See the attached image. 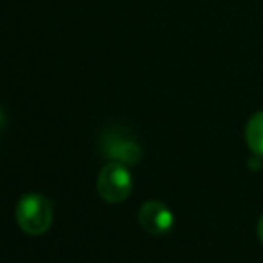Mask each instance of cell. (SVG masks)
Returning <instances> with one entry per match:
<instances>
[{
	"mask_svg": "<svg viewBox=\"0 0 263 263\" xmlns=\"http://www.w3.org/2000/svg\"><path fill=\"white\" fill-rule=\"evenodd\" d=\"M246 142L256 156L263 158V111H258L249 118L246 125Z\"/></svg>",
	"mask_w": 263,
	"mask_h": 263,
	"instance_id": "5b68a950",
	"label": "cell"
},
{
	"mask_svg": "<svg viewBox=\"0 0 263 263\" xmlns=\"http://www.w3.org/2000/svg\"><path fill=\"white\" fill-rule=\"evenodd\" d=\"M16 224L25 235L40 236L47 233L52 226L54 210L50 201L42 194H24L14 208Z\"/></svg>",
	"mask_w": 263,
	"mask_h": 263,
	"instance_id": "6da1fadb",
	"label": "cell"
},
{
	"mask_svg": "<svg viewBox=\"0 0 263 263\" xmlns=\"http://www.w3.org/2000/svg\"><path fill=\"white\" fill-rule=\"evenodd\" d=\"M256 233H258V238H260V242L263 243V213H261L260 220H258V228H256Z\"/></svg>",
	"mask_w": 263,
	"mask_h": 263,
	"instance_id": "8992f818",
	"label": "cell"
},
{
	"mask_svg": "<svg viewBox=\"0 0 263 263\" xmlns=\"http://www.w3.org/2000/svg\"><path fill=\"white\" fill-rule=\"evenodd\" d=\"M102 156L109 161L133 166L142 159V147L136 138L124 127H109L99 138Z\"/></svg>",
	"mask_w": 263,
	"mask_h": 263,
	"instance_id": "7a4b0ae2",
	"label": "cell"
},
{
	"mask_svg": "<svg viewBox=\"0 0 263 263\" xmlns=\"http://www.w3.org/2000/svg\"><path fill=\"white\" fill-rule=\"evenodd\" d=\"M4 127H6V113H4L2 107H0V133L4 131Z\"/></svg>",
	"mask_w": 263,
	"mask_h": 263,
	"instance_id": "52a82bcc",
	"label": "cell"
},
{
	"mask_svg": "<svg viewBox=\"0 0 263 263\" xmlns=\"http://www.w3.org/2000/svg\"><path fill=\"white\" fill-rule=\"evenodd\" d=\"M138 222L143 231L149 235L161 236L172 229L174 226V213L168 206L161 201H149L140 208Z\"/></svg>",
	"mask_w": 263,
	"mask_h": 263,
	"instance_id": "277c9868",
	"label": "cell"
},
{
	"mask_svg": "<svg viewBox=\"0 0 263 263\" xmlns=\"http://www.w3.org/2000/svg\"><path fill=\"white\" fill-rule=\"evenodd\" d=\"M97 190L99 195L111 204L124 202L133 192V176L129 166L118 161H107L99 172Z\"/></svg>",
	"mask_w": 263,
	"mask_h": 263,
	"instance_id": "3957f363",
	"label": "cell"
}]
</instances>
